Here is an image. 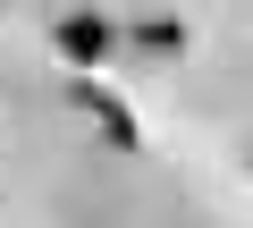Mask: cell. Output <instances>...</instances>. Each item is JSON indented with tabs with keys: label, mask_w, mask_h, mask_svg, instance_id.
I'll use <instances>...</instances> for the list:
<instances>
[{
	"label": "cell",
	"mask_w": 253,
	"mask_h": 228,
	"mask_svg": "<svg viewBox=\"0 0 253 228\" xmlns=\"http://www.w3.org/2000/svg\"><path fill=\"white\" fill-rule=\"evenodd\" d=\"M110 51H118V26H110V17H59V59L101 68Z\"/></svg>",
	"instance_id": "6da1fadb"
},
{
	"label": "cell",
	"mask_w": 253,
	"mask_h": 228,
	"mask_svg": "<svg viewBox=\"0 0 253 228\" xmlns=\"http://www.w3.org/2000/svg\"><path fill=\"white\" fill-rule=\"evenodd\" d=\"M84 110L101 119V136H110V144H135V119H126V101H110V93H84Z\"/></svg>",
	"instance_id": "7a4b0ae2"
},
{
	"label": "cell",
	"mask_w": 253,
	"mask_h": 228,
	"mask_svg": "<svg viewBox=\"0 0 253 228\" xmlns=\"http://www.w3.org/2000/svg\"><path fill=\"white\" fill-rule=\"evenodd\" d=\"M135 43H144V51H186V26H177V17H144Z\"/></svg>",
	"instance_id": "3957f363"
}]
</instances>
